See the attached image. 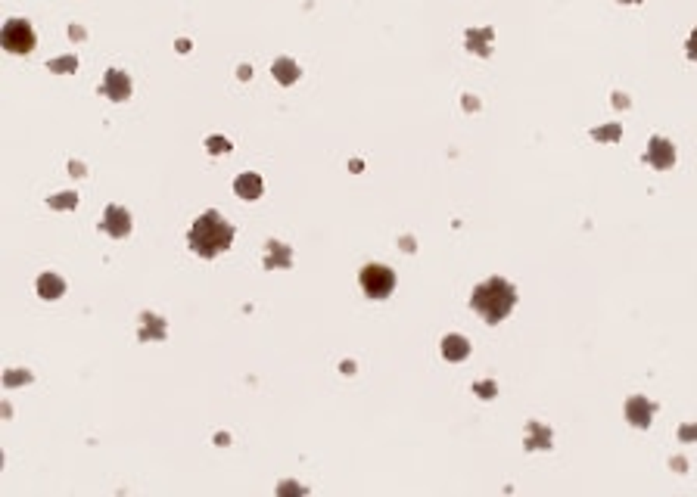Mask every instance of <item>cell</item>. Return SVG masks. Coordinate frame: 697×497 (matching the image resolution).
<instances>
[{
	"mask_svg": "<svg viewBox=\"0 0 697 497\" xmlns=\"http://www.w3.org/2000/svg\"><path fill=\"white\" fill-rule=\"evenodd\" d=\"M237 75H240V81H246V78H252V68H249V66H240Z\"/></svg>",
	"mask_w": 697,
	"mask_h": 497,
	"instance_id": "28",
	"label": "cell"
},
{
	"mask_svg": "<svg viewBox=\"0 0 697 497\" xmlns=\"http://www.w3.org/2000/svg\"><path fill=\"white\" fill-rule=\"evenodd\" d=\"M100 227L106 230L109 236H115V240H125V236L131 233V215L122 209V205H109Z\"/></svg>",
	"mask_w": 697,
	"mask_h": 497,
	"instance_id": "6",
	"label": "cell"
},
{
	"mask_svg": "<svg viewBox=\"0 0 697 497\" xmlns=\"http://www.w3.org/2000/svg\"><path fill=\"white\" fill-rule=\"evenodd\" d=\"M613 106L626 109V106H629V97H626V94H620V90H616V94H613Z\"/></svg>",
	"mask_w": 697,
	"mask_h": 497,
	"instance_id": "24",
	"label": "cell"
},
{
	"mask_svg": "<svg viewBox=\"0 0 697 497\" xmlns=\"http://www.w3.org/2000/svg\"><path fill=\"white\" fill-rule=\"evenodd\" d=\"M50 209H75L78 205V196L75 193H60V196H50L47 199Z\"/></svg>",
	"mask_w": 697,
	"mask_h": 497,
	"instance_id": "17",
	"label": "cell"
},
{
	"mask_svg": "<svg viewBox=\"0 0 697 497\" xmlns=\"http://www.w3.org/2000/svg\"><path fill=\"white\" fill-rule=\"evenodd\" d=\"M140 339H143V342H147V339H165V323H162V317L143 314V317H140Z\"/></svg>",
	"mask_w": 697,
	"mask_h": 497,
	"instance_id": "14",
	"label": "cell"
},
{
	"mask_svg": "<svg viewBox=\"0 0 697 497\" xmlns=\"http://www.w3.org/2000/svg\"><path fill=\"white\" fill-rule=\"evenodd\" d=\"M100 94L109 97L112 103H125L131 97V78L125 72H119V68H109L100 84Z\"/></svg>",
	"mask_w": 697,
	"mask_h": 497,
	"instance_id": "5",
	"label": "cell"
},
{
	"mask_svg": "<svg viewBox=\"0 0 697 497\" xmlns=\"http://www.w3.org/2000/svg\"><path fill=\"white\" fill-rule=\"evenodd\" d=\"M644 159H648L654 168L666 171V168H672V162H676V146H672L670 140H663V137H654V140L648 143V155H644Z\"/></svg>",
	"mask_w": 697,
	"mask_h": 497,
	"instance_id": "7",
	"label": "cell"
},
{
	"mask_svg": "<svg viewBox=\"0 0 697 497\" xmlns=\"http://www.w3.org/2000/svg\"><path fill=\"white\" fill-rule=\"evenodd\" d=\"M38 292H41V298H62V292H66V280L56 274H41V280H38Z\"/></svg>",
	"mask_w": 697,
	"mask_h": 497,
	"instance_id": "13",
	"label": "cell"
},
{
	"mask_svg": "<svg viewBox=\"0 0 697 497\" xmlns=\"http://www.w3.org/2000/svg\"><path fill=\"white\" fill-rule=\"evenodd\" d=\"M620 134H623V128H620V125H607V128H595V131H591V137H595V140H620Z\"/></svg>",
	"mask_w": 697,
	"mask_h": 497,
	"instance_id": "19",
	"label": "cell"
},
{
	"mask_svg": "<svg viewBox=\"0 0 697 497\" xmlns=\"http://www.w3.org/2000/svg\"><path fill=\"white\" fill-rule=\"evenodd\" d=\"M206 146H209V153L221 155V153H228V149H230V143L224 140V137H209V140H206Z\"/></svg>",
	"mask_w": 697,
	"mask_h": 497,
	"instance_id": "21",
	"label": "cell"
},
{
	"mask_svg": "<svg viewBox=\"0 0 697 497\" xmlns=\"http://www.w3.org/2000/svg\"><path fill=\"white\" fill-rule=\"evenodd\" d=\"M526 448L529 450H545L551 448V432L539 423H529V435H526Z\"/></svg>",
	"mask_w": 697,
	"mask_h": 497,
	"instance_id": "16",
	"label": "cell"
},
{
	"mask_svg": "<svg viewBox=\"0 0 697 497\" xmlns=\"http://www.w3.org/2000/svg\"><path fill=\"white\" fill-rule=\"evenodd\" d=\"M678 438H682V442H691V438H697V426H685V429L678 432Z\"/></svg>",
	"mask_w": 697,
	"mask_h": 497,
	"instance_id": "23",
	"label": "cell"
},
{
	"mask_svg": "<svg viewBox=\"0 0 697 497\" xmlns=\"http://www.w3.org/2000/svg\"><path fill=\"white\" fill-rule=\"evenodd\" d=\"M514 302H517V289L508 280H501V277L480 283L474 289V296H470V308L486 323H501L514 311Z\"/></svg>",
	"mask_w": 697,
	"mask_h": 497,
	"instance_id": "2",
	"label": "cell"
},
{
	"mask_svg": "<svg viewBox=\"0 0 697 497\" xmlns=\"http://www.w3.org/2000/svg\"><path fill=\"white\" fill-rule=\"evenodd\" d=\"M476 392H482V395H492L495 385H492V383H482V385H476Z\"/></svg>",
	"mask_w": 697,
	"mask_h": 497,
	"instance_id": "26",
	"label": "cell"
},
{
	"mask_svg": "<svg viewBox=\"0 0 697 497\" xmlns=\"http://www.w3.org/2000/svg\"><path fill=\"white\" fill-rule=\"evenodd\" d=\"M47 68L50 72H75V68H78V60H75V56H60V60H50Z\"/></svg>",
	"mask_w": 697,
	"mask_h": 497,
	"instance_id": "18",
	"label": "cell"
},
{
	"mask_svg": "<svg viewBox=\"0 0 697 497\" xmlns=\"http://www.w3.org/2000/svg\"><path fill=\"white\" fill-rule=\"evenodd\" d=\"M688 56L697 62V28L691 31V38H688Z\"/></svg>",
	"mask_w": 697,
	"mask_h": 497,
	"instance_id": "22",
	"label": "cell"
},
{
	"mask_svg": "<svg viewBox=\"0 0 697 497\" xmlns=\"http://www.w3.org/2000/svg\"><path fill=\"white\" fill-rule=\"evenodd\" d=\"M271 72H274V78L280 81V84H293V81L299 78V66L293 60H286V56H280V60H274V66H271Z\"/></svg>",
	"mask_w": 697,
	"mask_h": 497,
	"instance_id": "15",
	"label": "cell"
},
{
	"mask_svg": "<svg viewBox=\"0 0 697 497\" xmlns=\"http://www.w3.org/2000/svg\"><path fill=\"white\" fill-rule=\"evenodd\" d=\"M290 491H305V488H299V485H293V482L280 485V494H290Z\"/></svg>",
	"mask_w": 697,
	"mask_h": 497,
	"instance_id": "25",
	"label": "cell"
},
{
	"mask_svg": "<svg viewBox=\"0 0 697 497\" xmlns=\"http://www.w3.org/2000/svg\"><path fill=\"white\" fill-rule=\"evenodd\" d=\"M234 242V224H228L218 212H206L190 227V248L199 258H215L228 252Z\"/></svg>",
	"mask_w": 697,
	"mask_h": 497,
	"instance_id": "1",
	"label": "cell"
},
{
	"mask_svg": "<svg viewBox=\"0 0 697 497\" xmlns=\"http://www.w3.org/2000/svg\"><path fill=\"white\" fill-rule=\"evenodd\" d=\"M0 44L7 53H16V56H28L34 50V31H32V22L25 19H10L0 31Z\"/></svg>",
	"mask_w": 697,
	"mask_h": 497,
	"instance_id": "3",
	"label": "cell"
},
{
	"mask_svg": "<svg viewBox=\"0 0 697 497\" xmlns=\"http://www.w3.org/2000/svg\"><path fill=\"white\" fill-rule=\"evenodd\" d=\"M293 264V255L290 248L284 242H268V252H265V268H290Z\"/></svg>",
	"mask_w": 697,
	"mask_h": 497,
	"instance_id": "11",
	"label": "cell"
},
{
	"mask_svg": "<svg viewBox=\"0 0 697 497\" xmlns=\"http://www.w3.org/2000/svg\"><path fill=\"white\" fill-rule=\"evenodd\" d=\"M620 3H638V0H620Z\"/></svg>",
	"mask_w": 697,
	"mask_h": 497,
	"instance_id": "31",
	"label": "cell"
},
{
	"mask_svg": "<svg viewBox=\"0 0 697 497\" xmlns=\"http://www.w3.org/2000/svg\"><path fill=\"white\" fill-rule=\"evenodd\" d=\"M69 168H72V175H84V165H82V162H72Z\"/></svg>",
	"mask_w": 697,
	"mask_h": 497,
	"instance_id": "29",
	"label": "cell"
},
{
	"mask_svg": "<svg viewBox=\"0 0 697 497\" xmlns=\"http://www.w3.org/2000/svg\"><path fill=\"white\" fill-rule=\"evenodd\" d=\"M69 34H72V38H84V28H78V25H72V28H69Z\"/></svg>",
	"mask_w": 697,
	"mask_h": 497,
	"instance_id": "30",
	"label": "cell"
},
{
	"mask_svg": "<svg viewBox=\"0 0 697 497\" xmlns=\"http://www.w3.org/2000/svg\"><path fill=\"white\" fill-rule=\"evenodd\" d=\"M492 38H495L492 28H470V31H467V47H470V53L489 56V53H492Z\"/></svg>",
	"mask_w": 697,
	"mask_h": 497,
	"instance_id": "9",
	"label": "cell"
},
{
	"mask_svg": "<svg viewBox=\"0 0 697 497\" xmlns=\"http://www.w3.org/2000/svg\"><path fill=\"white\" fill-rule=\"evenodd\" d=\"M464 106H467V109H480V103H476V97L467 94V97H464Z\"/></svg>",
	"mask_w": 697,
	"mask_h": 497,
	"instance_id": "27",
	"label": "cell"
},
{
	"mask_svg": "<svg viewBox=\"0 0 697 497\" xmlns=\"http://www.w3.org/2000/svg\"><path fill=\"white\" fill-rule=\"evenodd\" d=\"M3 383H7L10 389H13V385H22V383H32V373H28V370L25 373H22V370H10L7 377H3Z\"/></svg>",
	"mask_w": 697,
	"mask_h": 497,
	"instance_id": "20",
	"label": "cell"
},
{
	"mask_svg": "<svg viewBox=\"0 0 697 497\" xmlns=\"http://www.w3.org/2000/svg\"><path fill=\"white\" fill-rule=\"evenodd\" d=\"M442 355H445V361H464L470 355V342L464 336H445L442 339Z\"/></svg>",
	"mask_w": 697,
	"mask_h": 497,
	"instance_id": "12",
	"label": "cell"
},
{
	"mask_svg": "<svg viewBox=\"0 0 697 497\" xmlns=\"http://www.w3.org/2000/svg\"><path fill=\"white\" fill-rule=\"evenodd\" d=\"M234 190H237V196L240 199H258L262 196V190H265V183H262V177L258 175H252V171H246V175H240L237 181H234Z\"/></svg>",
	"mask_w": 697,
	"mask_h": 497,
	"instance_id": "10",
	"label": "cell"
},
{
	"mask_svg": "<svg viewBox=\"0 0 697 497\" xmlns=\"http://www.w3.org/2000/svg\"><path fill=\"white\" fill-rule=\"evenodd\" d=\"M361 289L367 292V298H386L395 289V274L386 264H367L361 270Z\"/></svg>",
	"mask_w": 697,
	"mask_h": 497,
	"instance_id": "4",
	"label": "cell"
},
{
	"mask_svg": "<svg viewBox=\"0 0 697 497\" xmlns=\"http://www.w3.org/2000/svg\"><path fill=\"white\" fill-rule=\"evenodd\" d=\"M626 417H629L632 426H638V429H648L650 426V417H654V404L648 401V398L635 395L626 401Z\"/></svg>",
	"mask_w": 697,
	"mask_h": 497,
	"instance_id": "8",
	"label": "cell"
}]
</instances>
